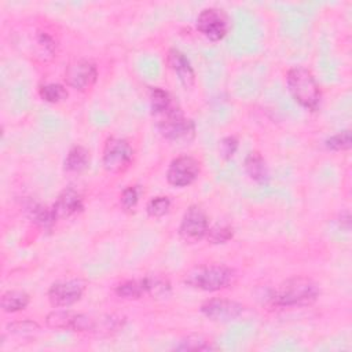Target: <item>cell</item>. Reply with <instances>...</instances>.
I'll return each mask as SVG.
<instances>
[{
  "mask_svg": "<svg viewBox=\"0 0 352 352\" xmlns=\"http://www.w3.org/2000/svg\"><path fill=\"white\" fill-rule=\"evenodd\" d=\"M31 303V296L23 290H9L3 293L0 305L8 314H16L25 309Z\"/></svg>",
  "mask_w": 352,
  "mask_h": 352,
  "instance_id": "e0dca14e",
  "label": "cell"
},
{
  "mask_svg": "<svg viewBox=\"0 0 352 352\" xmlns=\"http://www.w3.org/2000/svg\"><path fill=\"white\" fill-rule=\"evenodd\" d=\"M238 149V139L235 137H226L220 141L219 152L224 160H230Z\"/></svg>",
  "mask_w": 352,
  "mask_h": 352,
  "instance_id": "f1b7e54d",
  "label": "cell"
},
{
  "mask_svg": "<svg viewBox=\"0 0 352 352\" xmlns=\"http://www.w3.org/2000/svg\"><path fill=\"white\" fill-rule=\"evenodd\" d=\"M171 209V200L165 196H159L152 198L146 205V212L150 218L159 219L165 216Z\"/></svg>",
  "mask_w": 352,
  "mask_h": 352,
  "instance_id": "d4e9b609",
  "label": "cell"
},
{
  "mask_svg": "<svg viewBox=\"0 0 352 352\" xmlns=\"http://www.w3.org/2000/svg\"><path fill=\"white\" fill-rule=\"evenodd\" d=\"M39 95L45 102L60 104L68 98V90L62 84L50 83V84H45L39 89Z\"/></svg>",
  "mask_w": 352,
  "mask_h": 352,
  "instance_id": "44dd1931",
  "label": "cell"
},
{
  "mask_svg": "<svg viewBox=\"0 0 352 352\" xmlns=\"http://www.w3.org/2000/svg\"><path fill=\"white\" fill-rule=\"evenodd\" d=\"M244 168H245V172L248 174V176L252 180H255L256 183L264 185L270 179V172H268L267 163L261 157V154L257 153V152H252L245 157Z\"/></svg>",
  "mask_w": 352,
  "mask_h": 352,
  "instance_id": "9a60e30c",
  "label": "cell"
},
{
  "mask_svg": "<svg viewBox=\"0 0 352 352\" xmlns=\"http://www.w3.org/2000/svg\"><path fill=\"white\" fill-rule=\"evenodd\" d=\"M90 163V152L80 145L73 146L64 161V169L69 174H79L89 167Z\"/></svg>",
  "mask_w": 352,
  "mask_h": 352,
  "instance_id": "2e32d148",
  "label": "cell"
},
{
  "mask_svg": "<svg viewBox=\"0 0 352 352\" xmlns=\"http://www.w3.org/2000/svg\"><path fill=\"white\" fill-rule=\"evenodd\" d=\"M235 272L224 264H205L189 271L185 283L193 289L204 292H218L233 285Z\"/></svg>",
  "mask_w": 352,
  "mask_h": 352,
  "instance_id": "3957f363",
  "label": "cell"
},
{
  "mask_svg": "<svg viewBox=\"0 0 352 352\" xmlns=\"http://www.w3.org/2000/svg\"><path fill=\"white\" fill-rule=\"evenodd\" d=\"M234 237V228L230 224H216L209 227L207 238L211 244H226Z\"/></svg>",
  "mask_w": 352,
  "mask_h": 352,
  "instance_id": "484cf974",
  "label": "cell"
},
{
  "mask_svg": "<svg viewBox=\"0 0 352 352\" xmlns=\"http://www.w3.org/2000/svg\"><path fill=\"white\" fill-rule=\"evenodd\" d=\"M197 31L211 42H220L228 32V19L216 8L204 9L196 21Z\"/></svg>",
  "mask_w": 352,
  "mask_h": 352,
  "instance_id": "ba28073f",
  "label": "cell"
},
{
  "mask_svg": "<svg viewBox=\"0 0 352 352\" xmlns=\"http://www.w3.org/2000/svg\"><path fill=\"white\" fill-rule=\"evenodd\" d=\"M340 226L342 228H345V230H349V227H351V215H349V212L341 213V216H340Z\"/></svg>",
  "mask_w": 352,
  "mask_h": 352,
  "instance_id": "f546056e",
  "label": "cell"
},
{
  "mask_svg": "<svg viewBox=\"0 0 352 352\" xmlns=\"http://www.w3.org/2000/svg\"><path fill=\"white\" fill-rule=\"evenodd\" d=\"M30 216L32 222L43 230H50L57 223L53 208H47L42 204H32L30 207Z\"/></svg>",
  "mask_w": 352,
  "mask_h": 352,
  "instance_id": "ffe728a7",
  "label": "cell"
},
{
  "mask_svg": "<svg viewBox=\"0 0 352 352\" xmlns=\"http://www.w3.org/2000/svg\"><path fill=\"white\" fill-rule=\"evenodd\" d=\"M174 102L171 95L160 89V87H152L150 89V110L153 116L161 117L167 112H169L174 108Z\"/></svg>",
  "mask_w": 352,
  "mask_h": 352,
  "instance_id": "ac0fdd59",
  "label": "cell"
},
{
  "mask_svg": "<svg viewBox=\"0 0 352 352\" xmlns=\"http://www.w3.org/2000/svg\"><path fill=\"white\" fill-rule=\"evenodd\" d=\"M160 134L176 143H189L196 137V124L191 119L183 116V113L175 106L161 116L157 123Z\"/></svg>",
  "mask_w": 352,
  "mask_h": 352,
  "instance_id": "277c9868",
  "label": "cell"
},
{
  "mask_svg": "<svg viewBox=\"0 0 352 352\" xmlns=\"http://www.w3.org/2000/svg\"><path fill=\"white\" fill-rule=\"evenodd\" d=\"M46 325L56 330L91 331L97 330V319L72 309H54L46 316Z\"/></svg>",
  "mask_w": 352,
  "mask_h": 352,
  "instance_id": "8992f818",
  "label": "cell"
},
{
  "mask_svg": "<svg viewBox=\"0 0 352 352\" xmlns=\"http://www.w3.org/2000/svg\"><path fill=\"white\" fill-rule=\"evenodd\" d=\"M146 293L154 297H167L171 294V283L163 277H145Z\"/></svg>",
  "mask_w": 352,
  "mask_h": 352,
  "instance_id": "7402d4cb",
  "label": "cell"
},
{
  "mask_svg": "<svg viewBox=\"0 0 352 352\" xmlns=\"http://www.w3.org/2000/svg\"><path fill=\"white\" fill-rule=\"evenodd\" d=\"M86 290V283L82 279H67L53 283L49 289V300L56 308H68L80 301Z\"/></svg>",
  "mask_w": 352,
  "mask_h": 352,
  "instance_id": "30bf717a",
  "label": "cell"
},
{
  "mask_svg": "<svg viewBox=\"0 0 352 352\" xmlns=\"http://www.w3.org/2000/svg\"><path fill=\"white\" fill-rule=\"evenodd\" d=\"M209 230V220L205 211L198 205H191L183 215L179 235L186 244H197L204 239Z\"/></svg>",
  "mask_w": 352,
  "mask_h": 352,
  "instance_id": "52a82bcc",
  "label": "cell"
},
{
  "mask_svg": "<svg viewBox=\"0 0 352 352\" xmlns=\"http://www.w3.org/2000/svg\"><path fill=\"white\" fill-rule=\"evenodd\" d=\"M116 294L126 300H138L146 293L145 278L141 279H128L116 286Z\"/></svg>",
  "mask_w": 352,
  "mask_h": 352,
  "instance_id": "d6986e66",
  "label": "cell"
},
{
  "mask_svg": "<svg viewBox=\"0 0 352 352\" xmlns=\"http://www.w3.org/2000/svg\"><path fill=\"white\" fill-rule=\"evenodd\" d=\"M175 349H178V351H216L219 348L202 337L191 336V337L182 340L175 347Z\"/></svg>",
  "mask_w": 352,
  "mask_h": 352,
  "instance_id": "603a6c76",
  "label": "cell"
},
{
  "mask_svg": "<svg viewBox=\"0 0 352 352\" xmlns=\"http://www.w3.org/2000/svg\"><path fill=\"white\" fill-rule=\"evenodd\" d=\"M201 312L211 320L227 323L239 318L244 312V305L228 298H211L201 305Z\"/></svg>",
  "mask_w": 352,
  "mask_h": 352,
  "instance_id": "7c38bea8",
  "label": "cell"
},
{
  "mask_svg": "<svg viewBox=\"0 0 352 352\" xmlns=\"http://www.w3.org/2000/svg\"><path fill=\"white\" fill-rule=\"evenodd\" d=\"M51 208L58 222L61 219H68L75 215H79L84 209V201L78 190L68 187L58 196Z\"/></svg>",
  "mask_w": 352,
  "mask_h": 352,
  "instance_id": "5bb4252c",
  "label": "cell"
},
{
  "mask_svg": "<svg viewBox=\"0 0 352 352\" xmlns=\"http://www.w3.org/2000/svg\"><path fill=\"white\" fill-rule=\"evenodd\" d=\"M286 86L292 98L308 110H316L320 105V87L311 73L304 67H293L286 73Z\"/></svg>",
  "mask_w": 352,
  "mask_h": 352,
  "instance_id": "6da1fadb",
  "label": "cell"
},
{
  "mask_svg": "<svg viewBox=\"0 0 352 352\" xmlns=\"http://www.w3.org/2000/svg\"><path fill=\"white\" fill-rule=\"evenodd\" d=\"M201 172L200 161L191 156H180L172 160L167 171V180L174 187H187L193 185Z\"/></svg>",
  "mask_w": 352,
  "mask_h": 352,
  "instance_id": "9c48e42d",
  "label": "cell"
},
{
  "mask_svg": "<svg viewBox=\"0 0 352 352\" xmlns=\"http://www.w3.org/2000/svg\"><path fill=\"white\" fill-rule=\"evenodd\" d=\"M98 79V69L89 60H76L67 68L65 80L71 89L78 91L90 90Z\"/></svg>",
  "mask_w": 352,
  "mask_h": 352,
  "instance_id": "8fae6325",
  "label": "cell"
},
{
  "mask_svg": "<svg viewBox=\"0 0 352 352\" xmlns=\"http://www.w3.org/2000/svg\"><path fill=\"white\" fill-rule=\"evenodd\" d=\"M351 145H352V137L349 130L337 132L336 135H331L325 141V148L330 152H344V150H348Z\"/></svg>",
  "mask_w": 352,
  "mask_h": 352,
  "instance_id": "cb8c5ba5",
  "label": "cell"
},
{
  "mask_svg": "<svg viewBox=\"0 0 352 352\" xmlns=\"http://www.w3.org/2000/svg\"><path fill=\"white\" fill-rule=\"evenodd\" d=\"M139 196H141V191H139V187L138 186H128L123 190L121 193V197H120V202H121V207L124 209H132L137 207L138 201H139Z\"/></svg>",
  "mask_w": 352,
  "mask_h": 352,
  "instance_id": "83f0119b",
  "label": "cell"
},
{
  "mask_svg": "<svg viewBox=\"0 0 352 352\" xmlns=\"http://www.w3.org/2000/svg\"><path fill=\"white\" fill-rule=\"evenodd\" d=\"M167 64L186 90H191L194 87L196 72L185 53H182L178 49H171L167 56Z\"/></svg>",
  "mask_w": 352,
  "mask_h": 352,
  "instance_id": "4fadbf2b",
  "label": "cell"
},
{
  "mask_svg": "<svg viewBox=\"0 0 352 352\" xmlns=\"http://www.w3.org/2000/svg\"><path fill=\"white\" fill-rule=\"evenodd\" d=\"M134 149L128 141L112 137L106 141L102 152V165L109 174L124 172L132 163Z\"/></svg>",
  "mask_w": 352,
  "mask_h": 352,
  "instance_id": "5b68a950",
  "label": "cell"
},
{
  "mask_svg": "<svg viewBox=\"0 0 352 352\" xmlns=\"http://www.w3.org/2000/svg\"><path fill=\"white\" fill-rule=\"evenodd\" d=\"M320 290L318 285L305 277H294L285 281L271 294L275 307H301L314 303Z\"/></svg>",
  "mask_w": 352,
  "mask_h": 352,
  "instance_id": "7a4b0ae2",
  "label": "cell"
},
{
  "mask_svg": "<svg viewBox=\"0 0 352 352\" xmlns=\"http://www.w3.org/2000/svg\"><path fill=\"white\" fill-rule=\"evenodd\" d=\"M39 330H40V325L31 319L17 320L8 325V331L16 336H31Z\"/></svg>",
  "mask_w": 352,
  "mask_h": 352,
  "instance_id": "4316f807",
  "label": "cell"
}]
</instances>
